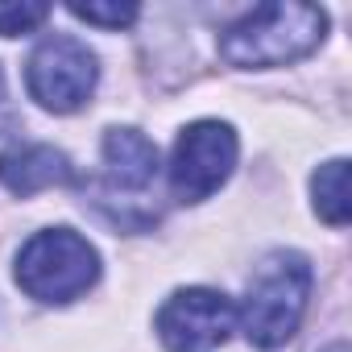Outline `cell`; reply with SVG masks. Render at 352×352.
Returning a JSON list of instances; mask_svg holds the SVG:
<instances>
[{"label": "cell", "instance_id": "9c48e42d", "mask_svg": "<svg viewBox=\"0 0 352 352\" xmlns=\"http://www.w3.org/2000/svg\"><path fill=\"white\" fill-rule=\"evenodd\" d=\"M311 195H315V212L319 220H327L331 228H344L352 216V199H348V162L331 157L315 170L311 179Z\"/></svg>", "mask_w": 352, "mask_h": 352}, {"label": "cell", "instance_id": "8992f818", "mask_svg": "<svg viewBox=\"0 0 352 352\" xmlns=\"http://www.w3.org/2000/svg\"><path fill=\"white\" fill-rule=\"evenodd\" d=\"M236 327V302L208 286L174 290L157 307V340L170 352H208L220 348Z\"/></svg>", "mask_w": 352, "mask_h": 352}, {"label": "cell", "instance_id": "3957f363", "mask_svg": "<svg viewBox=\"0 0 352 352\" xmlns=\"http://www.w3.org/2000/svg\"><path fill=\"white\" fill-rule=\"evenodd\" d=\"M100 278V253L71 228H46L17 253V286L38 302H75Z\"/></svg>", "mask_w": 352, "mask_h": 352}, {"label": "cell", "instance_id": "8fae6325", "mask_svg": "<svg viewBox=\"0 0 352 352\" xmlns=\"http://www.w3.org/2000/svg\"><path fill=\"white\" fill-rule=\"evenodd\" d=\"M79 21L87 25H104V30H120V25H133L137 21V5H67Z\"/></svg>", "mask_w": 352, "mask_h": 352}, {"label": "cell", "instance_id": "ba28073f", "mask_svg": "<svg viewBox=\"0 0 352 352\" xmlns=\"http://www.w3.org/2000/svg\"><path fill=\"white\" fill-rule=\"evenodd\" d=\"M104 166H108L112 187L145 191L157 179V145L137 129H108L104 133Z\"/></svg>", "mask_w": 352, "mask_h": 352}, {"label": "cell", "instance_id": "7c38bea8", "mask_svg": "<svg viewBox=\"0 0 352 352\" xmlns=\"http://www.w3.org/2000/svg\"><path fill=\"white\" fill-rule=\"evenodd\" d=\"M323 352H348V344H344V340H336V344H327Z\"/></svg>", "mask_w": 352, "mask_h": 352}, {"label": "cell", "instance_id": "5b68a950", "mask_svg": "<svg viewBox=\"0 0 352 352\" xmlns=\"http://www.w3.org/2000/svg\"><path fill=\"white\" fill-rule=\"evenodd\" d=\"M96 79H100L96 54L79 38H67V34L46 38L30 54V67H25L30 96L42 108H50V112H75V108H83L91 100V91H96Z\"/></svg>", "mask_w": 352, "mask_h": 352}, {"label": "cell", "instance_id": "6da1fadb", "mask_svg": "<svg viewBox=\"0 0 352 352\" xmlns=\"http://www.w3.org/2000/svg\"><path fill=\"white\" fill-rule=\"evenodd\" d=\"M311 278H315L311 261L302 253H286V249L270 253L257 265V274L245 290V302L236 311L241 331L253 348L274 352L298 331L307 298H311Z\"/></svg>", "mask_w": 352, "mask_h": 352}, {"label": "cell", "instance_id": "52a82bcc", "mask_svg": "<svg viewBox=\"0 0 352 352\" xmlns=\"http://www.w3.org/2000/svg\"><path fill=\"white\" fill-rule=\"evenodd\" d=\"M0 183L13 195L30 199L46 187L71 183V162L54 145H13V149L0 153Z\"/></svg>", "mask_w": 352, "mask_h": 352}, {"label": "cell", "instance_id": "4fadbf2b", "mask_svg": "<svg viewBox=\"0 0 352 352\" xmlns=\"http://www.w3.org/2000/svg\"><path fill=\"white\" fill-rule=\"evenodd\" d=\"M0 91H5V75H0Z\"/></svg>", "mask_w": 352, "mask_h": 352}, {"label": "cell", "instance_id": "30bf717a", "mask_svg": "<svg viewBox=\"0 0 352 352\" xmlns=\"http://www.w3.org/2000/svg\"><path fill=\"white\" fill-rule=\"evenodd\" d=\"M50 17V5H38V0H21V5H0V38H17L38 30Z\"/></svg>", "mask_w": 352, "mask_h": 352}, {"label": "cell", "instance_id": "7a4b0ae2", "mask_svg": "<svg viewBox=\"0 0 352 352\" xmlns=\"http://www.w3.org/2000/svg\"><path fill=\"white\" fill-rule=\"evenodd\" d=\"M323 9L278 0V5H261L236 25H228L220 38V54L232 67H286L294 58H307L323 42Z\"/></svg>", "mask_w": 352, "mask_h": 352}, {"label": "cell", "instance_id": "277c9868", "mask_svg": "<svg viewBox=\"0 0 352 352\" xmlns=\"http://www.w3.org/2000/svg\"><path fill=\"white\" fill-rule=\"evenodd\" d=\"M236 166V133L224 120H195L179 133L170 157V191L183 204L216 195Z\"/></svg>", "mask_w": 352, "mask_h": 352}]
</instances>
